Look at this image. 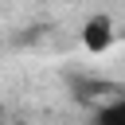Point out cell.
Wrapping results in <instances>:
<instances>
[{
	"label": "cell",
	"instance_id": "6da1fadb",
	"mask_svg": "<svg viewBox=\"0 0 125 125\" xmlns=\"http://www.w3.org/2000/svg\"><path fill=\"white\" fill-rule=\"evenodd\" d=\"M113 39H117V27H113V20H109L105 12H94V16L82 23V47H86L90 55H105V51L113 47Z\"/></svg>",
	"mask_w": 125,
	"mask_h": 125
},
{
	"label": "cell",
	"instance_id": "7a4b0ae2",
	"mask_svg": "<svg viewBox=\"0 0 125 125\" xmlns=\"http://www.w3.org/2000/svg\"><path fill=\"white\" fill-rule=\"evenodd\" d=\"M94 125H125V98H113L109 105H102Z\"/></svg>",
	"mask_w": 125,
	"mask_h": 125
}]
</instances>
